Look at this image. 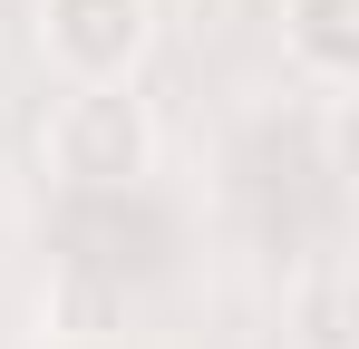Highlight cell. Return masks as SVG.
<instances>
[{"label":"cell","mask_w":359,"mask_h":349,"mask_svg":"<svg viewBox=\"0 0 359 349\" xmlns=\"http://www.w3.org/2000/svg\"><path fill=\"white\" fill-rule=\"evenodd\" d=\"M39 156L78 194H117L136 174H156V116L136 97V78L126 88H68L49 107V126H39Z\"/></svg>","instance_id":"1"},{"label":"cell","mask_w":359,"mask_h":349,"mask_svg":"<svg viewBox=\"0 0 359 349\" xmlns=\"http://www.w3.org/2000/svg\"><path fill=\"white\" fill-rule=\"evenodd\" d=\"M156 39V0H39V49L68 88H126Z\"/></svg>","instance_id":"2"},{"label":"cell","mask_w":359,"mask_h":349,"mask_svg":"<svg viewBox=\"0 0 359 349\" xmlns=\"http://www.w3.org/2000/svg\"><path fill=\"white\" fill-rule=\"evenodd\" d=\"M282 49L340 88L359 68V0H282Z\"/></svg>","instance_id":"3"},{"label":"cell","mask_w":359,"mask_h":349,"mask_svg":"<svg viewBox=\"0 0 359 349\" xmlns=\"http://www.w3.org/2000/svg\"><path fill=\"white\" fill-rule=\"evenodd\" d=\"M311 349H350V330H340V282L311 291Z\"/></svg>","instance_id":"4"}]
</instances>
